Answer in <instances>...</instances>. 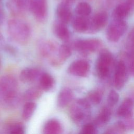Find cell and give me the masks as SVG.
Here are the masks:
<instances>
[{"mask_svg":"<svg viewBox=\"0 0 134 134\" xmlns=\"http://www.w3.org/2000/svg\"><path fill=\"white\" fill-rule=\"evenodd\" d=\"M119 99V95L118 93L115 90H111L109 92L108 98L107 103L110 106H115L118 102Z\"/></svg>","mask_w":134,"mask_h":134,"instance_id":"cell-29","label":"cell"},{"mask_svg":"<svg viewBox=\"0 0 134 134\" xmlns=\"http://www.w3.org/2000/svg\"><path fill=\"white\" fill-rule=\"evenodd\" d=\"M102 42L97 39H88L79 40L75 42L74 48L82 53L93 52L99 49Z\"/></svg>","mask_w":134,"mask_h":134,"instance_id":"cell-8","label":"cell"},{"mask_svg":"<svg viewBox=\"0 0 134 134\" xmlns=\"http://www.w3.org/2000/svg\"><path fill=\"white\" fill-rule=\"evenodd\" d=\"M7 132L13 134H23L25 133V127L20 122L12 124L7 127Z\"/></svg>","mask_w":134,"mask_h":134,"instance_id":"cell-28","label":"cell"},{"mask_svg":"<svg viewBox=\"0 0 134 134\" xmlns=\"http://www.w3.org/2000/svg\"><path fill=\"white\" fill-rule=\"evenodd\" d=\"M47 0H30L29 10L39 22L44 21L48 15Z\"/></svg>","mask_w":134,"mask_h":134,"instance_id":"cell-7","label":"cell"},{"mask_svg":"<svg viewBox=\"0 0 134 134\" xmlns=\"http://www.w3.org/2000/svg\"><path fill=\"white\" fill-rule=\"evenodd\" d=\"M36 108V104L33 101H27L24 104L22 112L21 117L25 120H29L32 117Z\"/></svg>","mask_w":134,"mask_h":134,"instance_id":"cell-23","label":"cell"},{"mask_svg":"<svg viewBox=\"0 0 134 134\" xmlns=\"http://www.w3.org/2000/svg\"><path fill=\"white\" fill-rule=\"evenodd\" d=\"M60 1H61V2H64L69 5H71L72 3L75 2L76 0H60Z\"/></svg>","mask_w":134,"mask_h":134,"instance_id":"cell-35","label":"cell"},{"mask_svg":"<svg viewBox=\"0 0 134 134\" xmlns=\"http://www.w3.org/2000/svg\"><path fill=\"white\" fill-rule=\"evenodd\" d=\"M39 87L44 91H49L52 88L54 84L53 77L48 73H42L38 79Z\"/></svg>","mask_w":134,"mask_h":134,"instance_id":"cell-20","label":"cell"},{"mask_svg":"<svg viewBox=\"0 0 134 134\" xmlns=\"http://www.w3.org/2000/svg\"><path fill=\"white\" fill-rule=\"evenodd\" d=\"M70 5L64 2H60L58 5L55 10L58 21L65 24L72 21V13Z\"/></svg>","mask_w":134,"mask_h":134,"instance_id":"cell-13","label":"cell"},{"mask_svg":"<svg viewBox=\"0 0 134 134\" xmlns=\"http://www.w3.org/2000/svg\"><path fill=\"white\" fill-rule=\"evenodd\" d=\"M60 122L57 119H51L47 121L43 128V132L45 134H59L62 131Z\"/></svg>","mask_w":134,"mask_h":134,"instance_id":"cell-21","label":"cell"},{"mask_svg":"<svg viewBox=\"0 0 134 134\" xmlns=\"http://www.w3.org/2000/svg\"><path fill=\"white\" fill-rule=\"evenodd\" d=\"M128 38V42L129 43V47L131 48L132 50L131 53H134V28L129 33Z\"/></svg>","mask_w":134,"mask_h":134,"instance_id":"cell-32","label":"cell"},{"mask_svg":"<svg viewBox=\"0 0 134 134\" xmlns=\"http://www.w3.org/2000/svg\"><path fill=\"white\" fill-rule=\"evenodd\" d=\"M127 79V68L125 62L120 61L118 62L114 75V85L117 90L121 89L125 85Z\"/></svg>","mask_w":134,"mask_h":134,"instance_id":"cell-10","label":"cell"},{"mask_svg":"<svg viewBox=\"0 0 134 134\" xmlns=\"http://www.w3.org/2000/svg\"><path fill=\"white\" fill-rule=\"evenodd\" d=\"M72 27L78 32H84L90 30V20L87 17L76 15L72 19Z\"/></svg>","mask_w":134,"mask_h":134,"instance_id":"cell-17","label":"cell"},{"mask_svg":"<svg viewBox=\"0 0 134 134\" xmlns=\"http://www.w3.org/2000/svg\"><path fill=\"white\" fill-rule=\"evenodd\" d=\"M130 70L134 76V53H131V61L130 63Z\"/></svg>","mask_w":134,"mask_h":134,"instance_id":"cell-34","label":"cell"},{"mask_svg":"<svg viewBox=\"0 0 134 134\" xmlns=\"http://www.w3.org/2000/svg\"><path fill=\"white\" fill-rule=\"evenodd\" d=\"M90 103L95 105L98 104L102 99V93L98 90H93L90 92L86 98Z\"/></svg>","mask_w":134,"mask_h":134,"instance_id":"cell-27","label":"cell"},{"mask_svg":"<svg viewBox=\"0 0 134 134\" xmlns=\"http://www.w3.org/2000/svg\"><path fill=\"white\" fill-rule=\"evenodd\" d=\"M122 121L124 124L126 130H134V118L133 117L125 118V119Z\"/></svg>","mask_w":134,"mask_h":134,"instance_id":"cell-31","label":"cell"},{"mask_svg":"<svg viewBox=\"0 0 134 134\" xmlns=\"http://www.w3.org/2000/svg\"><path fill=\"white\" fill-rule=\"evenodd\" d=\"M7 31L14 41L21 44L26 43L31 36L29 25L26 21L20 18H12L8 20Z\"/></svg>","mask_w":134,"mask_h":134,"instance_id":"cell-2","label":"cell"},{"mask_svg":"<svg viewBox=\"0 0 134 134\" xmlns=\"http://www.w3.org/2000/svg\"><path fill=\"white\" fill-rule=\"evenodd\" d=\"M30 0H7L8 10L13 14L21 15L29 10Z\"/></svg>","mask_w":134,"mask_h":134,"instance_id":"cell-12","label":"cell"},{"mask_svg":"<svg viewBox=\"0 0 134 134\" xmlns=\"http://www.w3.org/2000/svg\"><path fill=\"white\" fill-rule=\"evenodd\" d=\"M5 18L4 9L2 0H0V25L3 23Z\"/></svg>","mask_w":134,"mask_h":134,"instance_id":"cell-33","label":"cell"},{"mask_svg":"<svg viewBox=\"0 0 134 134\" xmlns=\"http://www.w3.org/2000/svg\"><path fill=\"white\" fill-rule=\"evenodd\" d=\"M42 94V90L38 87H32L27 90L24 95L23 98L26 101H33L39 98Z\"/></svg>","mask_w":134,"mask_h":134,"instance_id":"cell-24","label":"cell"},{"mask_svg":"<svg viewBox=\"0 0 134 134\" xmlns=\"http://www.w3.org/2000/svg\"><path fill=\"white\" fill-rule=\"evenodd\" d=\"M66 25L58 20L53 25V30L54 35L63 41H67L70 37V32Z\"/></svg>","mask_w":134,"mask_h":134,"instance_id":"cell-18","label":"cell"},{"mask_svg":"<svg viewBox=\"0 0 134 134\" xmlns=\"http://www.w3.org/2000/svg\"><path fill=\"white\" fill-rule=\"evenodd\" d=\"M89 63L84 60H77L72 62L68 69V72L73 75L79 77L86 76L90 71Z\"/></svg>","mask_w":134,"mask_h":134,"instance_id":"cell-9","label":"cell"},{"mask_svg":"<svg viewBox=\"0 0 134 134\" xmlns=\"http://www.w3.org/2000/svg\"><path fill=\"white\" fill-rule=\"evenodd\" d=\"M74 10L76 15L88 17L91 13L92 8L88 3L82 2L76 5Z\"/></svg>","mask_w":134,"mask_h":134,"instance_id":"cell-25","label":"cell"},{"mask_svg":"<svg viewBox=\"0 0 134 134\" xmlns=\"http://www.w3.org/2000/svg\"><path fill=\"white\" fill-rule=\"evenodd\" d=\"M111 112L107 107H104L100 110L99 114L96 117L95 123L97 126H103L106 124L110 119Z\"/></svg>","mask_w":134,"mask_h":134,"instance_id":"cell-22","label":"cell"},{"mask_svg":"<svg viewBox=\"0 0 134 134\" xmlns=\"http://www.w3.org/2000/svg\"><path fill=\"white\" fill-rule=\"evenodd\" d=\"M108 19V15L106 12L97 13L90 19V30L96 32L101 30L107 24Z\"/></svg>","mask_w":134,"mask_h":134,"instance_id":"cell-14","label":"cell"},{"mask_svg":"<svg viewBox=\"0 0 134 134\" xmlns=\"http://www.w3.org/2000/svg\"><path fill=\"white\" fill-rule=\"evenodd\" d=\"M20 96L17 80L12 75L0 77V106L7 109L15 108L19 103Z\"/></svg>","mask_w":134,"mask_h":134,"instance_id":"cell-1","label":"cell"},{"mask_svg":"<svg viewBox=\"0 0 134 134\" xmlns=\"http://www.w3.org/2000/svg\"><path fill=\"white\" fill-rule=\"evenodd\" d=\"M42 73L37 68L29 67L23 69L19 74L20 80L25 83H30L38 79Z\"/></svg>","mask_w":134,"mask_h":134,"instance_id":"cell-15","label":"cell"},{"mask_svg":"<svg viewBox=\"0 0 134 134\" xmlns=\"http://www.w3.org/2000/svg\"><path fill=\"white\" fill-rule=\"evenodd\" d=\"M91 103L87 99H79L70 107L69 115L71 119L76 123H81L90 116Z\"/></svg>","mask_w":134,"mask_h":134,"instance_id":"cell-3","label":"cell"},{"mask_svg":"<svg viewBox=\"0 0 134 134\" xmlns=\"http://www.w3.org/2000/svg\"><path fill=\"white\" fill-rule=\"evenodd\" d=\"M72 51L71 48L67 44H63L59 47L58 58L61 62L67 60L71 55Z\"/></svg>","mask_w":134,"mask_h":134,"instance_id":"cell-26","label":"cell"},{"mask_svg":"<svg viewBox=\"0 0 134 134\" xmlns=\"http://www.w3.org/2000/svg\"><path fill=\"white\" fill-rule=\"evenodd\" d=\"M40 54L46 59H49L53 63H60L58 58L59 47L53 42L48 40H43L39 42L38 45Z\"/></svg>","mask_w":134,"mask_h":134,"instance_id":"cell-6","label":"cell"},{"mask_svg":"<svg viewBox=\"0 0 134 134\" xmlns=\"http://www.w3.org/2000/svg\"><path fill=\"white\" fill-rule=\"evenodd\" d=\"M127 29V23L122 19H114L108 26L106 36L111 42H117Z\"/></svg>","mask_w":134,"mask_h":134,"instance_id":"cell-5","label":"cell"},{"mask_svg":"<svg viewBox=\"0 0 134 134\" xmlns=\"http://www.w3.org/2000/svg\"><path fill=\"white\" fill-rule=\"evenodd\" d=\"M73 97L72 91L68 88H64L59 92L57 98V105L60 108L68 106Z\"/></svg>","mask_w":134,"mask_h":134,"instance_id":"cell-19","label":"cell"},{"mask_svg":"<svg viewBox=\"0 0 134 134\" xmlns=\"http://www.w3.org/2000/svg\"><path fill=\"white\" fill-rule=\"evenodd\" d=\"M0 66H1V61H0Z\"/></svg>","mask_w":134,"mask_h":134,"instance_id":"cell-36","label":"cell"},{"mask_svg":"<svg viewBox=\"0 0 134 134\" xmlns=\"http://www.w3.org/2000/svg\"><path fill=\"white\" fill-rule=\"evenodd\" d=\"M134 103L133 100L129 98L124 100L117 110L118 116L122 118L133 117Z\"/></svg>","mask_w":134,"mask_h":134,"instance_id":"cell-16","label":"cell"},{"mask_svg":"<svg viewBox=\"0 0 134 134\" xmlns=\"http://www.w3.org/2000/svg\"><path fill=\"white\" fill-rule=\"evenodd\" d=\"M134 8V0H126L118 5L113 13L114 19H122L127 17Z\"/></svg>","mask_w":134,"mask_h":134,"instance_id":"cell-11","label":"cell"},{"mask_svg":"<svg viewBox=\"0 0 134 134\" xmlns=\"http://www.w3.org/2000/svg\"><path fill=\"white\" fill-rule=\"evenodd\" d=\"M95 132V127L92 123H86L84 125L81 131V133L83 134H94Z\"/></svg>","mask_w":134,"mask_h":134,"instance_id":"cell-30","label":"cell"},{"mask_svg":"<svg viewBox=\"0 0 134 134\" xmlns=\"http://www.w3.org/2000/svg\"><path fill=\"white\" fill-rule=\"evenodd\" d=\"M113 61L112 54L108 50L104 49L100 51L96 63V70L100 78L104 79L108 75Z\"/></svg>","mask_w":134,"mask_h":134,"instance_id":"cell-4","label":"cell"}]
</instances>
